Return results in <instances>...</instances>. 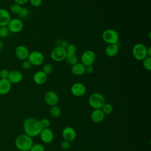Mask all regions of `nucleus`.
I'll use <instances>...</instances> for the list:
<instances>
[{
  "label": "nucleus",
  "instance_id": "obj_1",
  "mask_svg": "<svg viewBox=\"0 0 151 151\" xmlns=\"http://www.w3.org/2000/svg\"><path fill=\"white\" fill-rule=\"evenodd\" d=\"M23 129L25 133L31 137L39 135L42 130L40 120L34 117H28L24 120Z\"/></svg>",
  "mask_w": 151,
  "mask_h": 151
},
{
  "label": "nucleus",
  "instance_id": "obj_2",
  "mask_svg": "<svg viewBox=\"0 0 151 151\" xmlns=\"http://www.w3.org/2000/svg\"><path fill=\"white\" fill-rule=\"evenodd\" d=\"M15 145L21 151H29L33 145L32 138L25 133L21 134L16 137Z\"/></svg>",
  "mask_w": 151,
  "mask_h": 151
},
{
  "label": "nucleus",
  "instance_id": "obj_3",
  "mask_svg": "<svg viewBox=\"0 0 151 151\" xmlns=\"http://www.w3.org/2000/svg\"><path fill=\"white\" fill-rule=\"evenodd\" d=\"M88 102L89 105L94 109H101L105 104V99L101 94L94 93L90 96Z\"/></svg>",
  "mask_w": 151,
  "mask_h": 151
},
{
  "label": "nucleus",
  "instance_id": "obj_4",
  "mask_svg": "<svg viewBox=\"0 0 151 151\" xmlns=\"http://www.w3.org/2000/svg\"><path fill=\"white\" fill-rule=\"evenodd\" d=\"M101 37L103 41L108 44H117L119 40L118 32L113 29H107L104 31Z\"/></svg>",
  "mask_w": 151,
  "mask_h": 151
},
{
  "label": "nucleus",
  "instance_id": "obj_5",
  "mask_svg": "<svg viewBox=\"0 0 151 151\" xmlns=\"http://www.w3.org/2000/svg\"><path fill=\"white\" fill-rule=\"evenodd\" d=\"M132 54L136 60L142 61L147 57V47L142 43H137L133 47Z\"/></svg>",
  "mask_w": 151,
  "mask_h": 151
},
{
  "label": "nucleus",
  "instance_id": "obj_6",
  "mask_svg": "<svg viewBox=\"0 0 151 151\" xmlns=\"http://www.w3.org/2000/svg\"><path fill=\"white\" fill-rule=\"evenodd\" d=\"M50 56L53 61L56 62H60L65 60L67 52L65 48L59 45L55 47L51 51Z\"/></svg>",
  "mask_w": 151,
  "mask_h": 151
},
{
  "label": "nucleus",
  "instance_id": "obj_7",
  "mask_svg": "<svg viewBox=\"0 0 151 151\" xmlns=\"http://www.w3.org/2000/svg\"><path fill=\"white\" fill-rule=\"evenodd\" d=\"M96 55L92 50H86L81 55V63L84 66L93 65L95 62Z\"/></svg>",
  "mask_w": 151,
  "mask_h": 151
},
{
  "label": "nucleus",
  "instance_id": "obj_8",
  "mask_svg": "<svg viewBox=\"0 0 151 151\" xmlns=\"http://www.w3.org/2000/svg\"><path fill=\"white\" fill-rule=\"evenodd\" d=\"M27 60L33 65H40L44 61V57L40 51H33L29 52Z\"/></svg>",
  "mask_w": 151,
  "mask_h": 151
},
{
  "label": "nucleus",
  "instance_id": "obj_9",
  "mask_svg": "<svg viewBox=\"0 0 151 151\" xmlns=\"http://www.w3.org/2000/svg\"><path fill=\"white\" fill-rule=\"evenodd\" d=\"M9 32L12 33H18L20 32L24 27L22 21L19 18L11 19L6 26Z\"/></svg>",
  "mask_w": 151,
  "mask_h": 151
},
{
  "label": "nucleus",
  "instance_id": "obj_10",
  "mask_svg": "<svg viewBox=\"0 0 151 151\" xmlns=\"http://www.w3.org/2000/svg\"><path fill=\"white\" fill-rule=\"evenodd\" d=\"M71 93L76 97H81L86 93V86L81 83H76L71 87Z\"/></svg>",
  "mask_w": 151,
  "mask_h": 151
},
{
  "label": "nucleus",
  "instance_id": "obj_11",
  "mask_svg": "<svg viewBox=\"0 0 151 151\" xmlns=\"http://www.w3.org/2000/svg\"><path fill=\"white\" fill-rule=\"evenodd\" d=\"M44 100L46 104L48 106H55L58 102V96L55 91L50 90L45 93L44 95Z\"/></svg>",
  "mask_w": 151,
  "mask_h": 151
},
{
  "label": "nucleus",
  "instance_id": "obj_12",
  "mask_svg": "<svg viewBox=\"0 0 151 151\" xmlns=\"http://www.w3.org/2000/svg\"><path fill=\"white\" fill-rule=\"evenodd\" d=\"M29 51L27 47L23 45L17 46L15 50V54L16 57L20 60L24 61L27 60L28 57Z\"/></svg>",
  "mask_w": 151,
  "mask_h": 151
},
{
  "label": "nucleus",
  "instance_id": "obj_13",
  "mask_svg": "<svg viewBox=\"0 0 151 151\" xmlns=\"http://www.w3.org/2000/svg\"><path fill=\"white\" fill-rule=\"evenodd\" d=\"M41 140L45 143H50L53 141L54 135L53 132L49 128L42 129L40 133Z\"/></svg>",
  "mask_w": 151,
  "mask_h": 151
},
{
  "label": "nucleus",
  "instance_id": "obj_14",
  "mask_svg": "<svg viewBox=\"0 0 151 151\" xmlns=\"http://www.w3.org/2000/svg\"><path fill=\"white\" fill-rule=\"evenodd\" d=\"M63 137L64 140L71 142L74 140L76 137V132L74 128L68 126L65 127L62 132Z\"/></svg>",
  "mask_w": 151,
  "mask_h": 151
},
{
  "label": "nucleus",
  "instance_id": "obj_15",
  "mask_svg": "<svg viewBox=\"0 0 151 151\" xmlns=\"http://www.w3.org/2000/svg\"><path fill=\"white\" fill-rule=\"evenodd\" d=\"M23 78L22 73L19 70H12L9 71L8 80L11 84H17L20 83Z\"/></svg>",
  "mask_w": 151,
  "mask_h": 151
},
{
  "label": "nucleus",
  "instance_id": "obj_16",
  "mask_svg": "<svg viewBox=\"0 0 151 151\" xmlns=\"http://www.w3.org/2000/svg\"><path fill=\"white\" fill-rule=\"evenodd\" d=\"M33 80L36 84L42 85L46 83L47 80V75L42 70L35 72L33 76Z\"/></svg>",
  "mask_w": 151,
  "mask_h": 151
},
{
  "label": "nucleus",
  "instance_id": "obj_17",
  "mask_svg": "<svg viewBox=\"0 0 151 151\" xmlns=\"http://www.w3.org/2000/svg\"><path fill=\"white\" fill-rule=\"evenodd\" d=\"M11 19L9 12L5 9L0 8V27L7 26Z\"/></svg>",
  "mask_w": 151,
  "mask_h": 151
},
{
  "label": "nucleus",
  "instance_id": "obj_18",
  "mask_svg": "<svg viewBox=\"0 0 151 151\" xmlns=\"http://www.w3.org/2000/svg\"><path fill=\"white\" fill-rule=\"evenodd\" d=\"M12 87V84L8 79H0V94L5 95L8 94Z\"/></svg>",
  "mask_w": 151,
  "mask_h": 151
},
{
  "label": "nucleus",
  "instance_id": "obj_19",
  "mask_svg": "<svg viewBox=\"0 0 151 151\" xmlns=\"http://www.w3.org/2000/svg\"><path fill=\"white\" fill-rule=\"evenodd\" d=\"M105 117V114L101 109H94L91 114V119L94 123L101 122Z\"/></svg>",
  "mask_w": 151,
  "mask_h": 151
},
{
  "label": "nucleus",
  "instance_id": "obj_20",
  "mask_svg": "<svg viewBox=\"0 0 151 151\" xmlns=\"http://www.w3.org/2000/svg\"><path fill=\"white\" fill-rule=\"evenodd\" d=\"M119 50V46L118 43L108 44L105 49V52L108 57H113L118 54Z\"/></svg>",
  "mask_w": 151,
  "mask_h": 151
},
{
  "label": "nucleus",
  "instance_id": "obj_21",
  "mask_svg": "<svg viewBox=\"0 0 151 151\" xmlns=\"http://www.w3.org/2000/svg\"><path fill=\"white\" fill-rule=\"evenodd\" d=\"M71 71L73 74L75 76H82L85 73V66L81 63H77V64L71 66Z\"/></svg>",
  "mask_w": 151,
  "mask_h": 151
},
{
  "label": "nucleus",
  "instance_id": "obj_22",
  "mask_svg": "<svg viewBox=\"0 0 151 151\" xmlns=\"http://www.w3.org/2000/svg\"><path fill=\"white\" fill-rule=\"evenodd\" d=\"M65 60H66V61L67 62V63L70 65H71V66H73V65L78 63V58L76 53L71 54H67Z\"/></svg>",
  "mask_w": 151,
  "mask_h": 151
},
{
  "label": "nucleus",
  "instance_id": "obj_23",
  "mask_svg": "<svg viewBox=\"0 0 151 151\" xmlns=\"http://www.w3.org/2000/svg\"><path fill=\"white\" fill-rule=\"evenodd\" d=\"M50 115L52 117L57 118V117H58L61 115V109L60 108V107L55 105V106H51V107L50 110Z\"/></svg>",
  "mask_w": 151,
  "mask_h": 151
},
{
  "label": "nucleus",
  "instance_id": "obj_24",
  "mask_svg": "<svg viewBox=\"0 0 151 151\" xmlns=\"http://www.w3.org/2000/svg\"><path fill=\"white\" fill-rule=\"evenodd\" d=\"M21 8H22L21 5L16 3H14L10 6L9 9H10V12H12V14L18 15V14L21 11Z\"/></svg>",
  "mask_w": 151,
  "mask_h": 151
},
{
  "label": "nucleus",
  "instance_id": "obj_25",
  "mask_svg": "<svg viewBox=\"0 0 151 151\" xmlns=\"http://www.w3.org/2000/svg\"><path fill=\"white\" fill-rule=\"evenodd\" d=\"M101 109L103 110L105 114H109L112 113L113 110V107L111 104L105 103V104L103 105Z\"/></svg>",
  "mask_w": 151,
  "mask_h": 151
},
{
  "label": "nucleus",
  "instance_id": "obj_26",
  "mask_svg": "<svg viewBox=\"0 0 151 151\" xmlns=\"http://www.w3.org/2000/svg\"><path fill=\"white\" fill-rule=\"evenodd\" d=\"M143 66L147 71L151 70V57H146L143 60Z\"/></svg>",
  "mask_w": 151,
  "mask_h": 151
},
{
  "label": "nucleus",
  "instance_id": "obj_27",
  "mask_svg": "<svg viewBox=\"0 0 151 151\" xmlns=\"http://www.w3.org/2000/svg\"><path fill=\"white\" fill-rule=\"evenodd\" d=\"M9 31L6 26L0 27V38H5L9 34Z\"/></svg>",
  "mask_w": 151,
  "mask_h": 151
},
{
  "label": "nucleus",
  "instance_id": "obj_28",
  "mask_svg": "<svg viewBox=\"0 0 151 151\" xmlns=\"http://www.w3.org/2000/svg\"><path fill=\"white\" fill-rule=\"evenodd\" d=\"M29 11L28 9L27 8L22 7V8L21 9V11L18 14V15L21 18L24 19V18H26L29 15Z\"/></svg>",
  "mask_w": 151,
  "mask_h": 151
},
{
  "label": "nucleus",
  "instance_id": "obj_29",
  "mask_svg": "<svg viewBox=\"0 0 151 151\" xmlns=\"http://www.w3.org/2000/svg\"><path fill=\"white\" fill-rule=\"evenodd\" d=\"M65 50L67 52V54H74L76 51V47L73 44H68L65 48Z\"/></svg>",
  "mask_w": 151,
  "mask_h": 151
},
{
  "label": "nucleus",
  "instance_id": "obj_30",
  "mask_svg": "<svg viewBox=\"0 0 151 151\" xmlns=\"http://www.w3.org/2000/svg\"><path fill=\"white\" fill-rule=\"evenodd\" d=\"M29 151H45V149L42 145L40 143H36L34 145L33 144Z\"/></svg>",
  "mask_w": 151,
  "mask_h": 151
},
{
  "label": "nucleus",
  "instance_id": "obj_31",
  "mask_svg": "<svg viewBox=\"0 0 151 151\" xmlns=\"http://www.w3.org/2000/svg\"><path fill=\"white\" fill-rule=\"evenodd\" d=\"M42 71L46 74L47 75L50 74L52 71V65L50 64H45L43 67H42Z\"/></svg>",
  "mask_w": 151,
  "mask_h": 151
},
{
  "label": "nucleus",
  "instance_id": "obj_32",
  "mask_svg": "<svg viewBox=\"0 0 151 151\" xmlns=\"http://www.w3.org/2000/svg\"><path fill=\"white\" fill-rule=\"evenodd\" d=\"M9 74V71L6 68H3L0 70L1 79H8Z\"/></svg>",
  "mask_w": 151,
  "mask_h": 151
},
{
  "label": "nucleus",
  "instance_id": "obj_33",
  "mask_svg": "<svg viewBox=\"0 0 151 151\" xmlns=\"http://www.w3.org/2000/svg\"><path fill=\"white\" fill-rule=\"evenodd\" d=\"M41 126L42 129H45V128H48V127L50 125V122L48 119L46 118H44L40 120Z\"/></svg>",
  "mask_w": 151,
  "mask_h": 151
},
{
  "label": "nucleus",
  "instance_id": "obj_34",
  "mask_svg": "<svg viewBox=\"0 0 151 151\" xmlns=\"http://www.w3.org/2000/svg\"><path fill=\"white\" fill-rule=\"evenodd\" d=\"M22 67L24 70H29L32 66V64H31V63L27 59V60H25L24 61H22Z\"/></svg>",
  "mask_w": 151,
  "mask_h": 151
},
{
  "label": "nucleus",
  "instance_id": "obj_35",
  "mask_svg": "<svg viewBox=\"0 0 151 151\" xmlns=\"http://www.w3.org/2000/svg\"><path fill=\"white\" fill-rule=\"evenodd\" d=\"M29 2L32 6L34 7H38L42 4V0H29Z\"/></svg>",
  "mask_w": 151,
  "mask_h": 151
},
{
  "label": "nucleus",
  "instance_id": "obj_36",
  "mask_svg": "<svg viewBox=\"0 0 151 151\" xmlns=\"http://www.w3.org/2000/svg\"><path fill=\"white\" fill-rule=\"evenodd\" d=\"M61 146L62 149L64 150H67L70 147V142L66 140H64L61 143Z\"/></svg>",
  "mask_w": 151,
  "mask_h": 151
},
{
  "label": "nucleus",
  "instance_id": "obj_37",
  "mask_svg": "<svg viewBox=\"0 0 151 151\" xmlns=\"http://www.w3.org/2000/svg\"><path fill=\"white\" fill-rule=\"evenodd\" d=\"M93 71H94V67H93V65L85 66V73L87 74H91Z\"/></svg>",
  "mask_w": 151,
  "mask_h": 151
},
{
  "label": "nucleus",
  "instance_id": "obj_38",
  "mask_svg": "<svg viewBox=\"0 0 151 151\" xmlns=\"http://www.w3.org/2000/svg\"><path fill=\"white\" fill-rule=\"evenodd\" d=\"M14 3L18 4L20 5H24V4H27V2H28L29 0H14Z\"/></svg>",
  "mask_w": 151,
  "mask_h": 151
},
{
  "label": "nucleus",
  "instance_id": "obj_39",
  "mask_svg": "<svg viewBox=\"0 0 151 151\" xmlns=\"http://www.w3.org/2000/svg\"><path fill=\"white\" fill-rule=\"evenodd\" d=\"M68 43L67 42H66V41H63V42H61V47H62L63 48H66V47H67V45H68Z\"/></svg>",
  "mask_w": 151,
  "mask_h": 151
},
{
  "label": "nucleus",
  "instance_id": "obj_40",
  "mask_svg": "<svg viewBox=\"0 0 151 151\" xmlns=\"http://www.w3.org/2000/svg\"><path fill=\"white\" fill-rule=\"evenodd\" d=\"M147 57H151V47L147 48Z\"/></svg>",
  "mask_w": 151,
  "mask_h": 151
},
{
  "label": "nucleus",
  "instance_id": "obj_41",
  "mask_svg": "<svg viewBox=\"0 0 151 151\" xmlns=\"http://www.w3.org/2000/svg\"><path fill=\"white\" fill-rule=\"evenodd\" d=\"M3 48H4V43L1 40H0V51H1L3 49Z\"/></svg>",
  "mask_w": 151,
  "mask_h": 151
},
{
  "label": "nucleus",
  "instance_id": "obj_42",
  "mask_svg": "<svg viewBox=\"0 0 151 151\" xmlns=\"http://www.w3.org/2000/svg\"><path fill=\"white\" fill-rule=\"evenodd\" d=\"M63 1H66V0H63Z\"/></svg>",
  "mask_w": 151,
  "mask_h": 151
},
{
  "label": "nucleus",
  "instance_id": "obj_43",
  "mask_svg": "<svg viewBox=\"0 0 151 151\" xmlns=\"http://www.w3.org/2000/svg\"><path fill=\"white\" fill-rule=\"evenodd\" d=\"M0 151H2V150H0Z\"/></svg>",
  "mask_w": 151,
  "mask_h": 151
}]
</instances>
